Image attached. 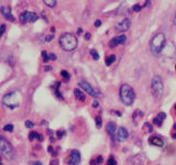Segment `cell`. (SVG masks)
I'll list each match as a JSON object with an SVG mask.
<instances>
[{
  "mask_svg": "<svg viewBox=\"0 0 176 165\" xmlns=\"http://www.w3.org/2000/svg\"><path fill=\"white\" fill-rule=\"evenodd\" d=\"M60 45L61 47L64 50V51H67V52H71V51H74L75 49L78 45V41H77L76 36L72 33H64L60 36Z\"/></svg>",
  "mask_w": 176,
  "mask_h": 165,
  "instance_id": "1",
  "label": "cell"
},
{
  "mask_svg": "<svg viewBox=\"0 0 176 165\" xmlns=\"http://www.w3.org/2000/svg\"><path fill=\"white\" fill-rule=\"evenodd\" d=\"M93 106H94V107H98V102L95 101V102H94V104H93Z\"/></svg>",
  "mask_w": 176,
  "mask_h": 165,
  "instance_id": "41",
  "label": "cell"
},
{
  "mask_svg": "<svg viewBox=\"0 0 176 165\" xmlns=\"http://www.w3.org/2000/svg\"><path fill=\"white\" fill-rule=\"evenodd\" d=\"M150 5H151V1H145V5L144 6H145V7H148Z\"/></svg>",
  "mask_w": 176,
  "mask_h": 165,
  "instance_id": "39",
  "label": "cell"
},
{
  "mask_svg": "<svg viewBox=\"0 0 176 165\" xmlns=\"http://www.w3.org/2000/svg\"><path fill=\"white\" fill-rule=\"evenodd\" d=\"M165 42L166 40H165V35L163 33H157L152 38L151 42H150V49L155 56H159L161 54L165 46Z\"/></svg>",
  "mask_w": 176,
  "mask_h": 165,
  "instance_id": "2",
  "label": "cell"
},
{
  "mask_svg": "<svg viewBox=\"0 0 176 165\" xmlns=\"http://www.w3.org/2000/svg\"><path fill=\"white\" fill-rule=\"evenodd\" d=\"M174 24L176 25V14H175V16H174Z\"/></svg>",
  "mask_w": 176,
  "mask_h": 165,
  "instance_id": "42",
  "label": "cell"
},
{
  "mask_svg": "<svg viewBox=\"0 0 176 165\" xmlns=\"http://www.w3.org/2000/svg\"><path fill=\"white\" fill-rule=\"evenodd\" d=\"M42 56H43V61H44V62H47V61L50 60L49 55H47V53L45 52V51H43V52H42Z\"/></svg>",
  "mask_w": 176,
  "mask_h": 165,
  "instance_id": "28",
  "label": "cell"
},
{
  "mask_svg": "<svg viewBox=\"0 0 176 165\" xmlns=\"http://www.w3.org/2000/svg\"><path fill=\"white\" fill-rule=\"evenodd\" d=\"M141 9H142V7H141L140 5H134V6H133V11H134V12H140Z\"/></svg>",
  "mask_w": 176,
  "mask_h": 165,
  "instance_id": "27",
  "label": "cell"
},
{
  "mask_svg": "<svg viewBox=\"0 0 176 165\" xmlns=\"http://www.w3.org/2000/svg\"><path fill=\"white\" fill-rule=\"evenodd\" d=\"M174 129H175V130H176V123H175V124H174Z\"/></svg>",
  "mask_w": 176,
  "mask_h": 165,
  "instance_id": "44",
  "label": "cell"
},
{
  "mask_svg": "<svg viewBox=\"0 0 176 165\" xmlns=\"http://www.w3.org/2000/svg\"><path fill=\"white\" fill-rule=\"evenodd\" d=\"M90 33H86V34H85V38H86V40H89V38H90Z\"/></svg>",
  "mask_w": 176,
  "mask_h": 165,
  "instance_id": "36",
  "label": "cell"
},
{
  "mask_svg": "<svg viewBox=\"0 0 176 165\" xmlns=\"http://www.w3.org/2000/svg\"><path fill=\"white\" fill-rule=\"evenodd\" d=\"M32 165H42V163H41V162H38V161H36V162H34Z\"/></svg>",
  "mask_w": 176,
  "mask_h": 165,
  "instance_id": "38",
  "label": "cell"
},
{
  "mask_svg": "<svg viewBox=\"0 0 176 165\" xmlns=\"http://www.w3.org/2000/svg\"><path fill=\"white\" fill-rule=\"evenodd\" d=\"M107 165H117V161L113 156H110L108 159V162H107Z\"/></svg>",
  "mask_w": 176,
  "mask_h": 165,
  "instance_id": "23",
  "label": "cell"
},
{
  "mask_svg": "<svg viewBox=\"0 0 176 165\" xmlns=\"http://www.w3.org/2000/svg\"><path fill=\"white\" fill-rule=\"evenodd\" d=\"M153 123L156 124L157 127H161V126H162V123H163V121L161 120L160 118H157V117H155V118H154V120H153Z\"/></svg>",
  "mask_w": 176,
  "mask_h": 165,
  "instance_id": "25",
  "label": "cell"
},
{
  "mask_svg": "<svg viewBox=\"0 0 176 165\" xmlns=\"http://www.w3.org/2000/svg\"><path fill=\"white\" fill-rule=\"evenodd\" d=\"M127 42V36L126 35H118L112 38L109 41V46L110 47H116L118 45H121V44H124Z\"/></svg>",
  "mask_w": 176,
  "mask_h": 165,
  "instance_id": "11",
  "label": "cell"
},
{
  "mask_svg": "<svg viewBox=\"0 0 176 165\" xmlns=\"http://www.w3.org/2000/svg\"><path fill=\"white\" fill-rule=\"evenodd\" d=\"M25 127H28V128H33V127H34V123L28 120V121H25Z\"/></svg>",
  "mask_w": 176,
  "mask_h": 165,
  "instance_id": "31",
  "label": "cell"
},
{
  "mask_svg": "<svg viewBox=\"0 0 176 165\" xmlns=\"http://www.w3.org/2000/svg\"><path fill=\"white\" fill-rule=\"evenodd\" d=\"M175 69H176V65H175Z\"/></svg>",
  "mask_w": 176,
  "mask_h": 165,
  "instance_id": "45",
  "label": "cell"
},
{
  "mask_svg": "<svg viewBox=\"0 0 176 165\" xmlns=\"http://www.w3.org/2000/svg\"><path fill=\"white\" fill-rule=\"evenodd\" d=\"M144 128H146V129H148V132H152V131H153V128H152V126L150 123H148V122L144 124Z\"/></svg>",
  "mask_w": 176,
  "mask_h": 165,
  "instance_id": "29",
  "label": "cell"
},
{
  "mask_svg": "<svg viewBox=\"0 0 176 165\" xmlns=\"http://www.w3.org/2000/svg\"><path fill=\"white\" fill-rule=\"evenodd\" d=\"M49 57H50V60H53V61H55V60H56V58H57V57H56V55H55V54H50V55H49Z\"/></svg>",
  "mask_w": 176,
  "mask_h": 165,
  "instance_id": "34",
  "label": "cell"
},
{
  "mask_svg": "<svg viewBox=\"0 0 176 165\" xmlns=\"http://www.w3.org/2000/svg\"><path fill=\"white\" fill-rule=\"evenodd\" d=\"M57 134H58V139H62V138H63V132L62 131H58Z\"/></svg>",
  "mask_w": 176,
  "mask_h": 165,
  "instance_id": "35",
  "label": "cell"
},
{
  "mask_svg": "<svg viewBox=\"0 0 176 165\" xmlns=\"http://www.w3.org/2000/svg\"><path fill=\"white\" fill-rule=\"evenodd\" d=\"M95 120H96V127L98 128V129H100L102 127V119L100 116H97L96 118H95Z\"/></svg>",
  "mask_w": 176,
  "mask_h": 165,
  "instance_id": "18",
  "label": "cell"
},
{
  "mask_svg": "<svg viewBox=\"0 0 176 165\" xmlns=\"http://www.w3.org/2000/svg\"><path fill=\"white\" fill-rule=\"evenodd\" d=\"M74 95L75 97H76V99H78L80 101H85L86 100V97L85 95H84V93H82V90H79L78 88H75L74 89Z\"/></svg>",
  "mask_w": 176,
  "mask_h": 165,
  "instance_id": "16",
  "label": "cell"
},
{
  "mask_svg": "<svg viewBox=\"0 0 176 165\" xmlns=\"http://www.w3.org/2000/svg\"><path fill=\"white\" fill-rule=\"evenodd\" d=\"M45 69H46V71H50V69H51V67H50V66H47V67H45Z\"/></svg>",
  "mask_w": 176,
  "mask_h": 165,
  "instance_id": "43",
  "label": "cell"
},
{
  "mask_svg": "<svg viewBox=\"0 0 176 165\" xmlns=\"http://www.w3.org/2000/svg\"><path fill=\"white\" fill-rule=\"evenodd\" d=\"M90 54L93 55V57H94V60H99V54L97 53V51L96 50H90Z\"/></svg>",
  "mask_w": 176,
  "mask_h": 165,
  "instance_id": "24",
  "label": "cell"
},
{
  "mask_svg": "<svg viewBox=\"0 0 176 165\" xmlns=\"http://www.w3.org/2000/svg\"><path fill=\"white\" fill-rule=\"evenodd\" d=\"M80 162V153L77 150H73L67 159V164L69 165H78Z\"/></svg>",
  "mask_w": 176,
  "mask_h": 165,
  "instance_id": "9",
  "label": "cell"
},
{
  "mask_svg": "<svg viewBox=\"0 0 176 165\" xmlns=\"http://www.w3.org/2000/svg\"><path fill=\"white\" fill-rule=\"evenodd\" d=\"M116 130H117V124L115 123V122H108L107 124V132L108 134L110 135L111 138L115 137V133H116Z\"/></svg>",
  "mask_w": 176,
  "mask_h": 165,
  "instance_id": "15",
  "label": "cell"
},
{
  "mask_svg": "<svg viewBox=\"0 0 176 165\" xmlns=\"http://www.w3.org/2000/svg\"><path fill=\"white\" fill-rule=\"evenodd\" d=\"M77 33H78V34H82V29H78V31H77Z\"/></svg>",
  "mask_w": 176,
  "mask_h": 165,
  "instance_id": "40",
  "label": "cell"
},
{
  "mask_svg": "<svg viewBox=\"0 0 176 165\" xmlns=\"http://www.w3.org/2000/svg\"><path fill=\"white\" fill-rule=\"evenodd\" d=\"M151 89H152V94H153V96L155 99H160L162 97L163 90H164V85H163L162 78H161L159 75H155V76L152 78Z\"/></svg>",
  "mask_w": 176,
  "mask_h": 165,
  "instance_id": "5",
  "label": "cell"
},
{
  "mask_svg": "<svg viewBox=\"0 0 176 165\" xmlns=\"http://www.w3.org/2000/svg\"><path fill=\"white\" fill-rule=\"evenodd\" d=\"M156 117H157V118L161 119L162 121H164V120H165V117H166V115H165L164 112H161V113H159V115H157Z\"/></svg>",
  "mask_w": 176,
  "mask_h": 165,
  "instance_id": "30",
  "label": "cell"
},
{
  "mask_svg": "<svg viewBox=\"0 0 176 165\" xmlns=\"http://www.w3.org/2000/svg\"><path fill=\"white\" fill-rule=\"evenodd\" d=\"M52 40H53V35H49V36L46 38V41H47V42L52 41Z\"/></svg>",
  "mask_w": 176,
  "mask_h": 165,
  "instance_id": "37",
  "label": "cell"
},
{
  "mask_svg": "<svg viewBox=\"0 0 176 165\" xmlns=\"http://www.w3.org/2000/svg\"><path fill=\"white\" fill-rule=\"evenodd\" d=\"M135 98V93L133 88L128 84H123L120 87V99L122 104L126 106H130L133 104Z\"/></svg>",
  "mask_w": 176,
  "mask_h": 165,
  "instance_id": "3",
  "label": "cell"
},
{
  "mask_svg": "<svg viewBox=\"0 0 176 165\" xmlns=\"http://www.w3.org/2000/svg\"><path fill=\"white\" fill-rule=\"evenodd\" d=\"M116 60H117V57H116V55H109L107 58H106V64H107L108 66L109 65H111L112 63H115L116 62Z\"/></svg>",
  "mask_w": 176,
  "mask_h": 165,
  "instance_id": "17",
  "label": "cell"
},
{
  "mask_svg": "<svg viewBox=\"0 0 176 165\" xmlns=\"http://www.w3.org/2000/svg\"><path fill=\"white\" fill-rule=\"evenodd\" d=\"M38 134H40V133H38V132H31L30 134H29V139H30L31 141L32 140H34V139H38Z\"/></svg>",
  "mask_w": 176,
  "mask_h": 165,
  "instance_id": "21",
  "label": "cell"
},
{
  "mask_svg": "<svg viewBox=\"0 0 176 165\" xmlns=\"http://www.w3.org/2000/svg\"><path fill=\"white\" fill-rule=\"evenodd\" d=\"M148 143L151 145L157 146V148H163L164 146V141L161 138L156 137V135H152V137L148 138Z\"/></svg>",
  "mask_w": 176,
  "mask_h": 165,
  "instance_id": "13",
  "label": "cell"
},
{
  "mask_svg": "<svg viewBox=\"0 0 176 165\" xmlns=\"http://www.w3.org/2000/svg\"><path fill=\"white\" fill-rule=\"evenodd\" d=\"M3 130L7 132H11V131H13V126L12 124H7V126L3 127Z\"/></svg>",
  "mask_w": 176,
  "mask_h": 165,
  "instance_id": "26",
  "label": "cell"
},
{
  "mask_svg": "<svg viewBox=\"0 0 176 165\" xmlns=\"http://www.w3.org/2000/svg\"><path fill=\"white\" fill-rule=\"evenodd\" d=\"M38 19V16L32 11H24L22 12L19 16V20L21 23H27V22H35Z\"/></svg>",
  "mask_w": 176,
  "mask_h": 165,
  "instance_id": "7",
  "label": "cell"
},
{
  "mask_svg": "<svg viewBox=\"0 0 176 165\" xmlns=\"http://www.w3.org/2000/svg\"><path fill=\"white\" fill-rule=\"evenodd\" d=\"M175 109H176V106H175Z\"/></svg>",
  "mask_w": 176,
  "mask_h": 165,
  "instance_id": "46",
  "label": "cell"
},
{
  "mask_svg": "<svg viewBox=\"0 0 176 165\" xmlns=\"http://www.w3.org/2000/svg\"><path fill=\"white\" fill-rule=\"evenodd\" d=\"M0 11H1V14H2V16H5L7 20H9V21H14V20H16V19H14L13 14H12V12H11L10 7L2 6V7H1V9H0Z\"/></svg>",
  "mask_w": 176,
  "mask_h": 165,
  "instance_id": "12",
  "label": "cell"
},
{
  "mask_svg": "<svg viewBox=\"0 0 176 165\" xmlns=\"http://www.w3.org/2000/svg\"><path fill=\"white\" fill-rule=\"evenodd\" d=\"M61 75H62L66 80H68L69 78H71V75H69V73L67 71H62L61 72Z\"/></svg>",
  "mask_w": 176,
  "mask_h": 165,
  "instance_id": "22",
  "label": "cell"
},
{
  "mask_svg": "<svg viewBox=\"0 0 176 165\" xmlns=\"http://www.w3.org/2000/svg\"><path fill=\"white\" fill-rule=\"evenodd\" d=\"M20 102H21V95L16 91H11V93L5 95L2 98V104L11 110L19 107Z\"/></svg>",
  "mask_w": 176,
  "mask_h": 165,
  "instance_id": "4",
  "label": "cell"
},
{
  "mask_svg": "<svg viewBox=\"0 0 176 165\" xmlns=\"http://www.w3.org/2000/svg\"><path fill=\"white\" fill-rule=\"evenodd\" d=\"M130 25H131V21L130 19H123L121 22H119L118 24L115 27L116 32H126V31L129 30Z\"/></svg>",
  "mask_w": 176,
  "mask_h": 165,
  "instance_id": "10",
  "label": "cell"
},
{
  "mask_svg": "<svg viewBox=\"0 0 176 165\" xmlns=\"http://www.w3.org/2000/svg\"><path fill=\"white\" fill-rule=\"evenodd\" d=\"M0 153L8 160L14 159V155H16L12 145L2 137H0Z\"/></svg>",
  "mask_w": 176,
  "mask_h": 165,
  "instance_id": "6",
  "label": "cell"
},
{
  "mask_svg": "<svg viewBox=\"0 0 176 165\" xmlns=\"http://www.w3.org/2000/svg\"><path fill=\"white\" fill-rule=\"evenodd\" d=\"M102 161H104V159H102V156H98L96 160H93V161H91V163H90V164H91V165L101 164V163H102Z\"/></svg>",
  "mask_w": 176,
  "mask_h": 165,
  "instance_id": "19",
  "label": "cell"
},
{
  "mask_svg": "<svg viewBox=\"0 0 176 165\" xmlns=\"http://www.w3.org/2000/svg\"><path fill=\"white\" fill-rule=\"evenodd\" d=\"M44 3L47 6V7H51V8H53V7H55L56 6V1L55 0H53V1H51V0H44Z\"/></svg>",
  "mask_w": 176,
  "mask_h": 165,
  "instance_id": "20",
  "label": "cell"
},
{
  "mask_svg": "<svg viewBox=\"0 0 176 165\" xmlns=\"http://www.w3.org/2000/svg\"><path fill=\"white\" fill-rule=\"evenodd\" d=\"M78 86L82 88V90L87 91V93L93 97H98L99 95H100V94H99V91H97L96 89H95L93 86H90V84H89V82H78Z\"/></svg>",
  "mask_w": 176,
  "mask_h": 165,
  "instance_id": "8",
  "label": "cell"
},
{
  "mask_svg": "<svg viewBox=\"0 0 176 165\" xmlns=\"http://www.w3.org/2000/svg\"><path fill=\"white\" fill-rule=\"evenodd\" d=\"M128 137H129L128 130H127L126 128H123V127H120L118 130V133H117V139H118V141L123 142V141H126L127 139H128Z\"/></svg>",
  "mask_w": 176,
  "mask_h": 165,
  "instance_id": "14",
  "label": "cell"
},
{
  "mask_svg": "<svg viewBox=\"0 0 176 165\" xmlns=\"http://www.w3.org/2000/svg\"><path fill=\"white\" fill-rule=\"evenodd\" d=\"M5 30H6V25L2 24V25H1V28H0V38H1V36H2V34L5 33Z\"/></svg>",
  "mask_w": 176,
  "mask_h": 165,
  "instance_id": "32",
  "label": "cell"
},
{
  "mask_svg": "<svg viewBox=\"0 0 176 165\" xmlns=\"http://www.w3.org/2000/svg\"><path fill=\"white\" fill-rule=\"evenodd\" d=\"M101 25V20H96V22H95V27L98 28Z\"/></svg>",
  "mask_w": 176,
  "mask_h": 165,
  "instance_id": "33",
  "label": "cell"
}]
</instances>
